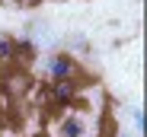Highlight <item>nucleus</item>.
Masks as SVG:
<instances>
[{"mask_svg":"<svg viewBox=\"0 0 147 137\" xmlns=\"http://www.w3.org/2000/svg\"><path fill=\"white\" fill-rule=\"evenodd\" d=\"M45 74L51 83L74 80L77 77V61H74V54H51V57H45Z\"/></svg>","mask_w":147,"mask_h":137,"instance_id":"obj_1","label":"nucleus"},{"mask_svg":"<svg viewBox=\"0 0 147 137\" xmlns=\"http://www.w3.org/2000/svg\"><path fill=\"white\" fill-rule=\"evenodd\" d=\"M48 102H51L55 108H67L70 102H77V86H74V80L51 83L48 86Z\"/></svg>","mask_w":147,"mask_h":137,"instance_id":"obj_2","label":"nucleus"},{"mask_svg":"<svg viewBox=\"0 0 147 137\" xmlns=\"http://www.w3.org/2000/svg\"><path fill=\"white\" fill-rule=\"evenodd\" d=\"M86 134V124L80 115H64L61 124H58V137H83Z\"/></svg>","mask_w":147,"mask_h":137,"instance_id":"obj_3","label":"nucleus"},{"mask_svg":"<svg viewBox=\"0 0 147 137\" xmlns=\"http://www.w3.org/2000/svg\"><path fill=\"white\" fill-rule=\"evenodd\" d=\"M19 57V41L7 32H0V61H16Z\"/></svg>","mask_w":147,"mask_h":137,"instance_id":"obj_4","label":"nucleus"},{"mask_svg":"<svg viewBox=\"0 0 147 137\" xmlns=\"http://www.w3.org/2000/svg\"><path fill=\"white\" fill-rule=\"evenodd\" d=\"M70 48H74V51H80V54H83V51H90V41H86L83 35H74V38H70Z\"/></svg>","mask_w":147,"mask_h":137,"instance_id":"obj_5","label":"nucleus"},{"mask_svg":"<svg viewBox=\"0 0 147 137\" xmlns=\"http://www.w3.org/2000/svg\"><path fill=\"white\" fill-rule=\"evenodd\" d=\"M131 121H134L138 134H144V112H141V108H131Z\"/></svg>","mask_w":147,"mask_h":137,"instance_id":"obj_6","label":"nucleus"},{"mask_svg":"<svg viewBox=\"0 0 147 137\" xmlns=\"http://www.w3.org/2000/svg\"><path fill=\"white\" fill-rule=\"evenodd\" d=\"M112 137H131V134H125V131H118V134H112Z\"/></svg>","mask_w":147,"mask_h":137,"instance_id":"obj_7","label":"nucleus"}]
</instances>
